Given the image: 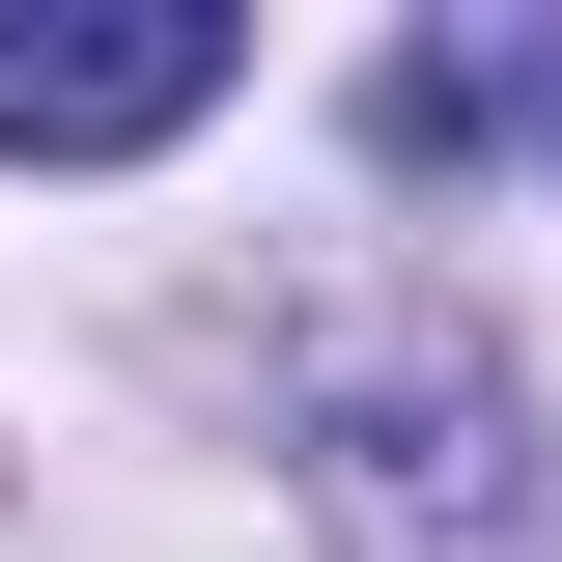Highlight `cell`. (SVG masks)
<instances>
[{
  "instance_id": "6da1fadb",
  "label": "cell",
  "mask_w": 562,
  "mask_h": 562,
  "mask_svg": "<svg viewBox=\"0 0 562 562\" xmlns=\"http://www.w3.org/2000/svg\"><path fill=\"white\" fill-rule=\"evenodd\" d=\"M310 506H338V562H562V450L479 338L310 366Z\"/></svg>"
},
{
  "instance_id": "7a4b0ae2",
  "label": "cell",
  "mask_w": 562,
  "mask_h": 562,
  "mask_svg": "<svg viewBox=\"0 0 562 562\" xmlns=\"http://www.w3.org/2000/svg\"><path fill=\"white\" fill-rule=\"evenodd\" d=\"M225 0H0V169H140L225 113Z\"/></svg>"
},
{
  "instance_id": "3957f363",
  "label": "cell",
  "mask_w": 562,
  "mask_h": 562,
  "mask_svg": "<svg viewBox=\"0 0 562 562\" xmlns=\"http://www.w3.org/2000/svg\"><path fill=\"white\" fill-rule=\"evenodd\" d=\"M394 140H562V29H479V57H394Z\"/></svg>"
}]
</instances>
